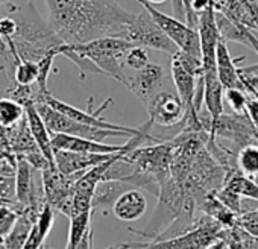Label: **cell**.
I'll return each instance as SVG.
<instances>
[{"mask_svg": "<svg viewBox=\"0 0 258 249\" xmlns=\"http://www.w3.org/2000/svg\"><path fill=\"white\" fill-rule=\"evenodd\" d=\"M49 25L66 44H82L102 37H118L136 14L118 0H44Z\"/></svg>", "mask_w": 258, "mask_h": 249, "instance_id": "1", "label": "cell"}, {"mask_svg": "<svg viewBox=\"0 0 258 249\" xmlns=\"http://www.w3.org/2000/svg\"><path fill=\"white\" fill-rule=\"evenodd\" d=\"M17 23L19 28L16 35L10 41H7L14 66H17L20 61L40 63V59H43L49 52L58 50L62 44H66L55 34L50 25L44 23L38 17L37 11L34 13L32 19L20 17L17 19Z\"/></svg>", "mask_w": 258, "mask_h": 249, "instance_id": "2", "label": "cell"}, {"mask_svg": "<svg viewBox=\"0 0 258 249\" xmlns=\"http://www.w3.org/2000/svg\"><path fill=\"white\" fill-rule=\"evenodd\" d=\"M78 55L90 59L102 75L111 76L115 81L126 84L127 73L124 72V56L134 44L120 37H102L82 44H69Z\"/></svg>", "mask_w": 258, "mask_h": 249, "instance_id": "3", "label": "cell"}, {"mask_svg": "<svg viewBox=\"0 0 258 249\" xmlns=\"http://www.w3.org/2000/svg\"><path fill=\"white\" fill-rule=\"evenodd\" d=\"M222 229L223 226L220 223L204 214V217H201L193 228L175 237L152 240L149 243H120L114 246V249H205L220 240Z\"/></svg>", "mask_w": 258, "mask_h": 249, "instance_id": "4", "label": "cell"}, {"mask_svg": "<svg viewBox=\"0 0 258 249\" xmlns=\"http://www.w3.org/2000/svg\"><path fill=\"white\" fill-rule=\"evenodd\" d=\"M118 37L127 40L134 46L160 50L172 56L179 50L178 46L169 38V35L155 23L148 11L136 14L134 20L121 31Z\"/></svg>", "mask_w": 258, "mask_h": 249, "instance_id": "5", "label": "cell"}, {"mask_svg": "<svg viewBox=\"0 0 258 249\" xmlns=\"http://www.w3.org/2000/svg\"><path fill=\"white\" fill-rule=\"evenodd\" d=\"M37 109L40 111L47 130L50 134H69V136H76V137H84L96 142H103L106 137H120V136H127L124 133L118 131H111V130H102L96 127H90V125L79 123L69 115L56 111L46 102H35Z\"/></svg>", "mask_w": 258, "mask_h": 249, "instance_id": "6", "label": "cell"}, {"mask_svg": "<svg viewBox=\"0 0 258 249\" xmlns=\"http://www.w3.org/2000/svg\"><path fill=\"white\" fill-rule=\"evenodd\" d=\"M143 7L145 11L151 14V17L155 20V23L169 35V38L178 46L179 50H184L187 53L201 55V38L198 29L182 23L179 19L173 16H167L161 11H158L148 0H137Z\"/></svg>", "mask_w": 258, "mask_h": 249, "instance_id": "7", "label": "cell"}, {"mask_svg": "<svg viewBox=\"0 0 258 249\" xmlns=\"http://www.w3.org/2000/svg\"><path fill=\"white\" fill-rule=\"evenodd\" d=\"M82 173L64 175L58 170L56 166H49L44 170H41L46 202L50 204L53 207V210H58L59 213L70 217L72 205H73L75 184L81 178Z\"/></svg>", "mask_w": 258, "mask_h": 249, "instance_id": "8", "label": "cell"}, {"mask_svg": "<svg viewBox=\"0 0 258 249\" xmlns=\"http://www.w3.org/2000/svg\"><path fill=\"white\" fill-rule=\"evenodd\" d=\"M37 102H46L47 105H50L56 111L69 115L70 118H73V120H76L79 123L90 125V127H96V128H102V130H111V131H118V133H124L127 136H136V134H140L143 131V125H142V127H139V128H127V127H120V125L109 123V121L100 118V112L103 109H106L112 103V99L111 97H108L96 111H82L79 108H75L73 105H69V103L62 102L59 99H55L50 93H47L46 96H43Z\"/></svg>", "mask_w": 258, "mask_h": 249, "instance_id": "9", "label": "cell"}, {"mask_svg": "<svg viewBox=\"0 0 258 249\" xmlns=\"http://www.w3.org/2000/svg\"><path fill=\"white\" fill-rule=\"evenodd\" d=\"M146 109L149 120L163 128H181L187 114V108L179 94L169 90L158 91L146 105Z\"/></svg>", "mask_w": 258, "mask_h": 249, "instance_id": "10", "label": "cell"}, {"mask_svg": "<svg viewBox=\"0 0 258 249\" xmlns=\"http://www.w3.org/2000/svg\"><path fill=\"white\" fill-rule=\"evenodd\" d=\"M210 137H223L232 142L237 148V152L246 145L256 143V130L252 120L246 114L232 112L231 115L222 114L219 120L210 130Z\"/></svg>", "mask_w": 258, "mask_h": 249, "instance_id": "11", "label": "cell"}, {"mask_svg": "<svg viewBox=\"0 0 258 249\" xmlns=\"http://www.w3.org/2000/svg\"><path fill=\"white\" fill-rule=\"evenodd\" d=\"M166 82H167V78H166L164 69L158 64L149 63L145 69L134 72V75H127L124 85L146 106L151 102V99L158 91H161V87L166 85Z\"/></svg>", "mask_w": 258, "mask_h": 249, "instance_id": "12", "label": "cell"}, {"mask_svg": "<svg viewBox=\"0 0 258 249\" xmlns=\"http://www.w3.org/2000/svg\"><path fill=\"white\" fill-rule=\"evenodd\" d=\"M114 154H84L55 149V166L64 175L87 172L88 169L109 160Z\"/></svg>", "mask_w": 258, "mask_h": 249, "instance_id": "13", "label": "cell"}, {"mask_svg": "<svg viewBox=\"0 0 258 249\" xmlns=\"http://www.w3.org/2000/svg\"><path fill=\"white\" fill-rule=\"evenodd\" d=\"M148 208V201L139 189H127L112 205V213L118 220L134 222L139 220Z\"/></svg>", "mask_w": 258, "mask_h": 249, "instance_id": "14", "label": "cell"}, {"mask_svg": "<svg viewBox=\"0 0 258 249\" xmlns=\"http://www.w3.org/2000/svg\"><path fill=\"white\" fill-rule=\"evenodd\" d=\"M25 115H26L29 130H31L32 136H34L38 148L41 149L44 157L49 160V163L55 164V151H53V146H52V134L47 130L40 111L37 109L35 102H29V103L25 105Z\"/></svg>", "mask_w": 258, "mask_h": 249, "instance_id": "15", "label": "cell"}, {"mask_svg": "<svg viewBox=\"0 0 258 249\" xmlns=\"http://www.w3.org/2000/svg\"><path fill=\"white\" fill-rule=\"evenodd\" d=\"M243 59H234L229 55V50L226 47V41L220 38L219 44H217V50H216V63H217V73H219V79L222 82V85L225 87V90L228 88H240L243 90V84H241V78L238 73V69L235 67V63ZM244 91V90H243Z\"/></svg>", "mask_w": 258, "mask_h": 249, "instance_id": "16", "label": "cell"}, {"mask_svg": "<svg viewBox=\"0 0 258 249\" xmlns=\"http://www.w3.org/2000/svg\"><path fill=\"white\" fill-rule=\"evenodd\" d=\"M38 214L40 213L32 208H26V210L20 211V217H19L16 226L13 228V231L7 235V238L2 243L4 249H22L25 241L29 237V232L34 226V223L37 222Z\"/></svg>", "mask_w": 258, "mask_h": 249, "instance_id": "17", "label": "cell"}, {"mask_svg": "<svg viewBox=\"0 0 258 249\" xmlns=\"http://www.w3.org/2000/svg\"><path fill=\"white\" fill-rule=\"evenodd\" d=\"M53 207L50 204L46 202V205L43 207V210L40 211L37 222L34 223L28 240L25 241L22 249H41L46 237L49 235L52 226H53Z\"/></svg>", "mask_w": 258, "mask_h": 249, "instance_id": "18", "label": "cell"}, {"mask_svg": "<svg viewBox=\"0 0 258 249\" xmlns=\"http://www.w3.org/2000/svg\"><path fill=\"white\" fill-rule=\"evenodd\" d=\"M131 187L133 185L123 181H100L93 196V210L100 207H112L117 198Z\"/></svg>", "mask_w": 258, "mask_h": 249, "instance_id": "19", "label": "cell"}, {"mask_svg": "<svg viewBox=\"0 0 258 249\" xmlns=\"http://www.w3.org/2000/svg\"><path fill=\"white\" fill-rule=\"evenodd\" d=\"M222 187L240 195L241 198L258 201V182L253 178L240 173L238 170L228 175L225 178V182H223Z\"/></svg>", "mask_w": 258, "mask_h": 249, "instance_id": "20", "label": "cell"}, {"mask_svg": "<svg viewBox=\"0 0 258 249\" xmlns=\"http://www.w3.org/2000/svg\"><path fill=\"white\" fill-rule=\"evenodd\" d=\"M25 117V106L13 97L0 99V127L14 128Z\"/></svg>", "mask_w": 258, "mask_h": 249, "instance_id": "21", "label": "cell"}, {"mask_svg": "<svg viewBox=\"0 0 258 249\" xmlns=\"http://www.w3.org/2000/svg\"><path fill=\"white\" fill-rule=\"evenodd\" d=\"M91 213L93 211H84L70 216V228H69V240L66 249H75L79 241L84 238V235L91 228Z\"/></svg>", "mask_w": 258, "mask_h": 249, "instance_id": "22", "label": "cell"}, {"mask_svg": "<svg viewBox=\"0 0 258 249\" xmlns=\"http://www.w3.org/2000/svg\"><path fill=\"white\" fill-rule=\"evenodd\" d=\"M13 78L16 85H28L31 87L32 84H37L38 79V63L34 61H20L14 72Z\"/></svg>", "mask_w": 258, "mask_h": 249, "instance_id": "23", "label": "cell"}, {"mask_svg": "<svg viewBox=\"0 0 258 249\" xmlns=\"http://www.w3.org/2000/svg\"><path fill=\"white\" fill-rule=\"evenodd\" d=\"M19 217H20L19 211L7 205H0V244L4 243L7 235L13 231Z\"/></svg>", "mask_w": 258, "mask_h": 249, "instance_id": "24", "label": "cell"}, {"mask_svg": "<svg viewBox=\"0 0 258 249\" xmlns=\"http://www.w3.org/2000/svg\"><path fill=\"white\" fill-rule=\"evenodd\" d=\"M148 64H149V55L146 52V47L142 46H134L133 49H129L124 56V67L134 72L145 69Z\"/></svg>", "mask_w": 258, "mask_h": 249, "instance_id": "25", "label": "cell"}, {"mask_svg": "<svg viewBox=\"0 0 258 249\" xmlns=\"http://www.w3.org/2000/svg\"><path fill=\"white\" fill-rule=\"evenodd\" d=\"M225 97L234 112L246 114V108H247V102H249L246 91H243L240 88H228V90H225Z\"/></svg>", "mask_w": 258, "mask_h": 249, "instance_id": "26", "label": "cell"}, {"mask_svg": "<svg viewBox=\"0 0 258 249\" xmlns=\"http://www.w3.org/2000/svg\"><path fill=\"white\" fill-rule=\"evenodd\" d=\"M235 225H238L240 228H243L249 234L258 237V210L241 213L240 216H237Z\"/></svg>", "mask_w": 258, "mask_h": 249, "instance_id": "27", "label": "cell"}, {"mask_svg": "<svg viewBox=\"0 0 258 249\" xmlns=\"http://www.w3.org/2000/svg\"><path fill=\"white\" fill-rule=\"evenodd\" d=\"M217 196H219V199H220L229 210H232L237 216H240L241 213H244V211H243V207H241V196H240V195H237V193H234V192H231V190L222 187L220 190H217Z\"/></svg>", "mask_w": 258, "mask_h": 249, "instance_id": "28", "label": "cell"}, {"mask_svg": "<svg viewBox=\"0 0 258 249\" xmlns=\"http://www.w3.org/2000/svg\"><path fill=\"white\" fill-rule=\"evenodd\" d=\"M246 112L249 115V118L252 120L255 130H258V99H252L247 102V108H246Z\"/></svg>", "mask_w": 258, "mask_h": 249, "instance_id": "29", "label": "cell"}, {"mask_svg": "<svg viewBox=\"0 0 258 249\" xmlns=\"http://www.w3.org/2000/svg\"><path fill=\"white\" fill-rule=\"evenodd\" d=\"M240 2L249 8V11L252 13V17L255 20V26H256V32H258V0H240Z\"/></svg>", "mask_w": 258, "mask_h": 249, "instance_id": "30", "label": "cell"}, {"mask_svg": "<svg viewBox=\"0 0 258 249\" xmlns=\"http://www.w3.org/2000/svg\"><path fill=\"white\" fill-rule=\"evenodd\" d=\"M75 249H93V231H91V228L88 229V232L84 235V238L79 241V244Z\"/></svg>", "mask_w": 258, "mask_h": 249, "instance_id": "31", "label": "cell"}, {"mask_svg": "<svg viewBox=\"0 0 258 249\" xmlns=\"http://www.w3.org/2000/svg\"><path fill=\"white\" fill-rule=\"evenodd\" d=\"M172 5H173V10H175V14L178 17H185V7H184V2L182 0H172Z\"/></svg>", "mask_w": 258, "mask_h": 249, "instance_id": "32", "label": "cell"}, {"mask_svg": "<svg viewBox=\"0 0 258 249\" xmlns=\"http://www.w3.org/2000/svg\"><path fill=\"white\" fill-rule=\"evenodd\" d=\"M205 249H225V241H223V240H217V241H214L213 244L207 246Z\"/></svg>", "mask_w": 258, "mask_h": 249, "instance_id": "33", "label": "cell"}, {"mask_svg": "<svg viewBox=\"0 0 258 249\" xmlns=\"http://www.w3.org/2000/svg\"><path fill=\"white\" fill-rule=\"evenodd\" d=\"M148 2H151L152 5H157V4H166L167 0H148Z\"/></svg>", "mask_w": 258, "mask_h": 249, "instance_id": "34", "label": "cell"}, {"mask_svg": "<svg viewBox=\"0 0 258 249\" xmlns=\"http://www.w3.org/2000/svg\"><path fill=\"white\" fill-rule=\"evenodd\" d=\"M11 2V0H0V7H2V5H7V4H10Z\"/></svg>", "mask_w": 258, "mask_h": 249, "instance_id": "35", "label": "cell"}]
</instances>
